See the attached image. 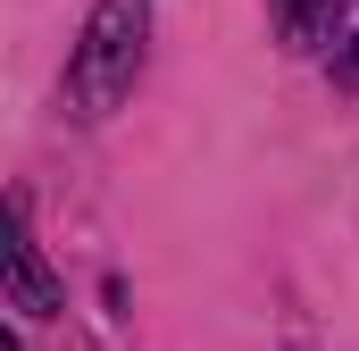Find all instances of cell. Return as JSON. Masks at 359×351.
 Wrapping results in <instances>:
<instances>
[{"instance_id": "6da1fadb", "label": "cell", "mask_w": 359, "mask_h": 351, "mask_svg": "<svg viewBox=\"0 0 359 351\" xmlns=\"http://www.w3.org/2000/svg\"><path fill=\"white\" fill-rule=\"evenodd\" d=\"M142 42H151V0H92L84 42L67 51V109L109 117L142 76Z\"/></svg>"}, {"instance_id": "7a4b0ae2", "label": "cell", "mask_w": 359, "mask_h": 351, "mask_svg": "<svg viewBox=\"0 0 359 351\" xmlns=\"http://www.w3.org/2000/svg\"><path fill=\"white\" fill-rule=\"evenodd\" d=\"M8 310H25V318H50V310H59V276L42 267L34 234H25V218L8 226Z\"/></svg>"}, {"instance_id": "277c9868", "label": "cell", "mask_w": 359, "mask_h": 351, "mask_svg": "<svg viewBox=\"0 0 359 351\" xmlns=\"http://www.w3.org/2000/svg\"><path fill=\"white\" fill-rule=\"evenodd\" d=\"M343 67H351V76H359V42H351V51H343Z\"/></svg>"}, {"instance_id": "3957f363", "label": "cell", "mask_w": 359, "mask_h": 351, "mask_svg": "<svg viewBox=\"0 0 359 351\" xmlns=\"http://www.w3.org/2000/svg\"><path fill=\"white\" fill-rule=\"evenodd\" d=\"M276 25H284V42H318L326 25H334V0H276Z\"/></svg>"}]
</instances>
